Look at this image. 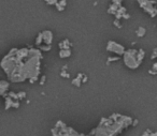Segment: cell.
I'll return each mask as SVG.
<instances>
[{
	"mask_svg": "<svg viewBox=\"0 0 157 136\" xmlns=\"http://www.w3.org/2000/svg\"><path fill=\"white\" fill-rule=\"evenodd\" d=\"M137 54V49H128L127 52H124V54L122 55L124 59V63L126 64V67L129 68L130 70L138 69L140 67V64L142 63L141 61H139Z\"/></svg>",
	"mask_w": 157,
	"mask_h": 136,
	"instance_id": "3",
	"label": "cell"
},
{
	"mask_svg": "<svg viewBox=\"0 0 157 136\" xmlns=\"http://www.w3.org/2000/svg\"><path fill=\"white\" fill-rule=\"evenodd\" d=\"M118 59H120V57H109V58H108L107 64L109 65L110 62H111V61H116V60H118Z\"/></svg>",
	"mask_w": 157,
	"mask_h": 136,
	"instance_id": "16",
	"label": "cell"
},
{
	"mask_svg": "<svg viewBox=\"0 0 157 136\" xmlns=\"http://www.w3.org/2000/svg\"><path fill=\"white\" fill-rule=\"evenodd\" d=\"M45 79H46V77H45V76H42V77H41V81H40V85H41V86H42L43 84H44Z\"/></svg>",
	"mask_w": 157,
	"mask_h": 136,
	"instance_id": "25",
	"label": "cell"
},
{
	"mask_svg": "<svg viewBox=\"0 0 157 136\" xmlns=\"http://www.w3.org/2000/svg\"><path fill=\"white\" fill-rule=\"evenodd\" d=\"M45 2L50 4V6H53V4H55L57 2V0H45Z\"/></svg>",
	"mask_w": 157,
	"mask_h": 136,
	"instance_id": "20",
	"label": "cell"
},
{
	"mask_svg": "<svg viewBox=\"0 0 157 136\" xmlns=\"http://www.w3.org/2000/svg\"><path fill=\"white\" fill-rule=\"evenodd\" d=\"M43 56L41 50L32 48H13L0 62L9 79L20 83L28 79L31 84L38 81Z\"/></svg>",
	"mask_w": 157,
	"mask_h": 136,
	"instance_id": "1",
	"label": "cell"
},
{
	"mask_svg": "<svg viewBox=\"0 0 157 136\" xmlns=\"http://www.w3.org/2000/svg\"><path fill=\"white\" fill-rule=\"evenodd\" d=\"M138 124V120L137 119H135V120H132V123H131V125H134V127H136V125Z\"/></svg>",
	"mask_w": 157,
	"mask_h": 136,
	"instance_id": "27",
	"label": "cell"
},
{
	"mask_svg": "<svg viewBox=\"0 0 157 136\" xmlns=\"http://www.w3.org/2000/svg\"><path fill=\"white\" fill-rule=\"evenodd\" d=\"M72 85H74V86H76V87H80L81 86V78L80 77H78L76 76V78H74V79H72Z\"/></svg>",
	"mask_w": 157,
	"mask_h": 136,
	"instance_id": "12",
	"label": "cell"
},
{
	"mask_svg": "<svg viewBox=\"0 0 157 136\" xmlns=\"http://www.w3.org/2000/svg\"><path fill=\"white\" fill-rule=\"evenodd\" d=\"M51 48H52V45H48V44H45V45H41L40 46V50H43V52H50Z\"/></svg>",
	"mask_w": 157,
	"mask_h": 136,
	"instance_id": "11",
	"label": "cell"
},
{
	"mask_svg": "<svg viewBox=\"0 0 157 136\" xmlns=\"http://www.w3.org/2000/svg\"><path fill=\"white\" fill-rule=\"evenodd\" d=\"M157 63H154L153 64V70H154V71H157Z\"/></svg>",
	"mask_w": 157,
	"mask_h": 136,
	"instance_id": "29",
	"label": "cell"
},
{
	"mask_svg": "<svg viewBox=\"0 0 157 136\" xmlns=\"http://www.w3.org/2000/svg\"><path fill=\"white\" fill-rule=\"evenodd\" d=\"M107 50L108 52H111V53L117 54L118 56H122L125 52V48L124 46H122L121 44H118L114 41H109L107 45Z\"/></svg>",
	"mask_w": 157,
	"mask_h": 136,
	"instance_id": "5",
	"label": "cell"
},
{
	"mask_svg": "<svg viewBox=\"0 0 157 136\" xmlns=\"http://www.w3.org/2000/svg\"><path fill=\"white\" fill-rule=\"evenodd\" d=\"M139 6L144 10V12L149 13L151 15V17H155L157 13V10L155 8L156 1L155 0H137Z\"/></svg>",
	"mask_w": 157,
	"mask_h": 136,
	"instance_id": "4",
	"label": "cell"
},
{
	"mask_svg": "<svg viewBox=\"0 0 157 136\" xmlns=\"http://www.w3.org/2000/svg\"><path fill=\"white\" fill-rule=\"evenodd\" d=\"M145 32H146L145 28H143V27H139V29H138V30L136 31V33H137V36H140V38L144 36Z\"/></svg>",
	"mask_w": 157,
	"mask_h": 136,
	"instance_id": "9",
	"label": "cell"
},
{
	"mask_svg": "<svg viewBox=\"0 0 157 136\" xmlns=\"http://www.w3.org/2000/svg\"><path fill=\"white\" fill-rule=\"evenodd\" d=\"M67 69H68V65H67V64H66V65H64V67H62V70H64V71H67Z\"/></svg>",
	"mask_w": 157,
	"mask_h": 136,
	"instance_id": "30",
	"label": "cell"
},
{
	"mask_svg": "<svg viewBox=\"0 0 157 136\" xmlns=\"http://www.w3.org/2000/svg\"><path fill=\"white\" fill-rule=\"evenodd\" d=\"M12 102H13V99H11L10 97H6V109L12 107Z\"/></svg>",
	"mask_w": 157,
	"mask_h": 136,
	"instance_id": "10",
	"label": "cell"
},
{
	"mask_svg": "<svg viewBox=\"0 0 157 136\" xmlns=\"http://www.w3.org/2000/svg\"><path fill=\"white\" fill-rule=\"evenodd\" d=\"M70 56H71L70 49H60V52H59V57L60 58H68Z\"/></svg>",
	"mask_w": 157,
	"mask_h": 136,
	"instance_id": "8",
	"label": "cell"
},
{
	"mask_svg": "<svg viewBox=\"0 0 157 136\" xmlns=\"http://www.w3.org/2000/svg\"><path fill=\"white\" fill-rule=\"evenodd\" d=\"M86 81H87V76L83 75V77L81 78V83H86Z\"/></svg>",
	"mask_w": 157,
	"mask_h": 136,
	"instance_id": "26",
	"label": "cell"
},
{
	"mask_svg": "<svg viewBox=\"0 0 157 136\" xmlns=\"http://www.w3.org/2000/svg\"><path fill=\"white\" fill-rule=\"evenodd\" d=\"M9 89V83L6 81H0V95H2L3 97H8V91Z\"/></svg>",
	"mask_w": 157,
	"mask_h": 136,
	"instance_id": "7",
	"label": "cell"
},
{
	"mask_svg": "<svg viewBox=\"0 0 157 136\" xmlns=\"http://www.w3.org/2000/svg\"><path fill=\"white\" fill-rule=\"evenodd\" d=\"M26 97V92H24V91H22V92H18V93H17V97H18V99H24V97Z\"/></svg>",
	"mask_w": 157,
	"mask_h": 136,
	"instance_id": "18",
	"label": "cell"
},
{
	"mask_svg": "<svg viewBox=\"0 0 157 136\" xmlns=\"http://www.w3.org/2000/svg\"><path fill=\"white\" fill-rule=\"evenodd\" d=\"M60 76H62V78H70V74L67 73V71H64V70H62V73H60Z\"/></svg>",
	"mask_w": 157,
	"mask_h": 136,
	"instance_id": "14",
	"label": "cell"
},
{
	"mask_svg": "<svg viewBox=\"0 0 157 136\" xmlns=\"http://www.w3.org/2000/svg\"><path fill=\"white\" fill-rule=\"evenodd\" d=\"M41 43H42V32H40V33L37 36V39H36L37 45H41Z\"/></svg>",
	"mask_w": 157,
	"mask_h": 136,
	"instance_id": "13",
	"label": "cell"
},
{
	"mask_svg": "<svg viewBox=\"0 0 157 136\" xmlns=\"http://www.w3.org/2000/svg\"><path fill=\"white\" fill-rule=\"evenodd\" d=\"M113 24H114V25L116 26L118 29H120V28H122V26H121V24H120V22H118V20H115L114 22H113Z\"/></svg>",
	"mask_w": 157,
	"mask_h": 136,
	"instance_id": "21",
	"label": "cell"
},
{
	"mask_svg": "<svg viewBox=\"0 0 157 136\" xmlns=\"http://www.w3.org/2000/svg\"><path fill=\"white\" fill-rule=\"evenodd\" d=\"M12 107H14V108H18V107H20V102H18V101H13V102H12Z\"/></svg>",
	"mask_w": 157,
	"mask_h": 136,
	"instance_id": "19",
	"label": "cell"
},
{
	"mask_svg": "<svg viewBox=\"0 0 157 136\" xmlns=\"http://www.w3.org/2000/svg\"><path fill=\"white\" fill-rule=\"evenodd\" d=\"M114 15H115V17H116V20H122V14H120V13H115Z\"/></svg>",
	"mask_w": 157,
	"mask_h": 136,
	"instance_id": "23",
	"label": "cell"
},
{
	"mask_svg": "<svg viewBox=\"0 0 157 136\" xmlns=\"http://www.w3.org/2000/svg\"><path fill=\"white\" fill-rule=\"evenodd\" d=\"M149 73H150V74H152V75H156V74H157V71H154V70H152V71H149Z\"/></svg>",
	"mask_w": 157,
	"mask_h": 136,
	"instance_id": "28",
	"label": "cell"
},
{
	"mask_svg": "<svg viewBox=\"0 0 157 136\" xmlns=\"http://www.w3.org/2000/svg\"><path fill=\"white\" fill-rule=\"evenodd\" d=\"M131 117L123 116L121 114H112L109 118H101L99 125L90 132V135H117L129 125H131Z\"/></svg>",
	"mask_w": 157,
	"mask_h": 136,
	"instance_id": "2",
	"label": "cell"
},
{
	"mask_svg": "<svg viewBox=\"0 0 157 136\" xmlns=\"http://www.w3.org/2000/svg\"><path fill=\"white\" fill-rule=\"evenodd\" d=\"M9 97H11V99H13V100H18V97H17V93H15V92H13V91L9 92Z\"/></svg>",
	"mask_w": 157,
	"mask_h": 136,
	"instance_id": "15",
	"label": "cell"
},
{
	"mask_svg": "<svg viewBox=\"0 0 157 136\" xmlns=\"http://www.w3.org/2000/svg\"><path fill=\"white\" fill-rule=\"evenodd\" d=\"M157 48H154V50H153V56H152V59H155L156 58V55H157Z\"/></svg>",
	"mask_w": 157,
	"mask_h": 136,
	"instance_id": "24",
	"label": "cell"
},
{
	"mask_svg": "<svg viewBox=\"0 0 157 136\" xmlns=\"http://www.w3.org/2000/svg\"><path fill=\"white\" fill-rule=\"evenodd\" d=\"M58 3L60 4V6L65 7V8H66V6H67V2H66V0H60V1H59Z\"/></svg>",
	"mask_w": 157,
	"mask_h": 136,
	"instance_id": "22",
	"label": "cell"
},
{
	"mask_svg": "<svg viewBox=\"0 0 157 136\" xmlns=\"http://www.w3.org/2000/svg\"><path fill=\"white\" fill-rule=\"evenodd\" d=\"M54 6L56 7V9H57V10H58L59 12H62V11H64V10H65V7L60 6V4H59L58 2H56V3H55V4H54Z\"/></svg>",
	"mask_w": 157,
	"mask_h": 136,
	"instance_id": "17",
	"label": "cell"
},
{
	"mask_svg": "<svg viewBox=\"0 0 157 136\" xmlns=\"http://www.w3.org/2000/svg\"><path fill=\"white\" fill-rule=\"evenodd\" d=\"M54 39V36H53V32L51 30H45L42 31V42H44L45 44H52V41Z\"/></svg>",
	"mask_w": 157,
	"mask_h": 136,
	"instance_id": "6",
	"label": "cell"
}]
</instances>
